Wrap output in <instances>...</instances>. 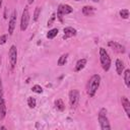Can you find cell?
Here are the masks:
<instances>
[{"mask_svg": "<svg viewBox=\"0 0 130 130\" xmlns=\"http://www.w3.org/2000/svg\"><path fill=\"white\" fill-rule=\"evenodd\" d=\"M27 106L30 108V109H34L36 106H37V101L35 98L32 96H28L27 98Z\"/></svg>", "mask_w": 130, "mask_h": 130, "instance_id": "cell-20", "label": "cell"}, {"mask_svg": "<svg viewBox=\"0 0 130 130\" xmlns=\"http://www.w3.org/2000/svg\"><path fill=\"white\" fill-rule=\"evenodd\" d=\"M79 103V91L76 89H71L69 91V104L71 108H76Z\"/></svg>", "mask_w": 130, "mask_h": 130, "instance_id": "cell-6", "label": "cell"}, {"mask_svg": "<svg viewBox=\"0 0 130 130\" xmlns=\"http://www.w3.org/2000/svg\"><path fill=\"white\" fill-rule=\"evenodd\" d=\"M29 10L28 7H24L23 11H22V15H21V19H20V30L24 31L26 30L28 23H29Z\"/></svg>", "mask_w": 130, "mask_h": 130, "instance_id": "cell-5", "label": "cell"}, {"mask_svg": "<svg viewBox=\"0 0 130 130\" xmlns=\"http://www.w3.org/2000/svg\"><path fill=\"white\" fill-rule=\"evenodd\" d=\"M58 28H52V29H50L49 31H48V34H47V38L48 39H50V40H52V39H54L57 35H58Z\"/></svg>", "mask_w": 130, "mask_h": 130, "instance_id": "cell-19", "label": "cell"}, {"mask_svg": "<svg viewBox=\"0 0 130 130\" xmlns=\"http://www.w3.org/2000/svg\"><path fill=\"white\" fill-rule=\"evenodd\" d=\"M76 1H79V0H76Z\"/></svg>", "mask_w": 130, "mask_h": 130, "instance_id": "cell-30", "label": "cell"}, {"mask_svg": "<svg viewBox=\"0 0 130 130\" xmlns=\"http://www.w3.org/2000/svg\"><path fill=\"white\" fill-rule=\"evenodd\" d=\"M100 83H101V76L99 74H93L87 83V87H86V91L87 94L89 96H93L96 92V90L100 87Z\"/></svg>", "mask_w": 130, "mask_h": 130, "instance_id": "cell-1", "label": "cell"}, {"mask_svg": "<svg viewBox=\"0 0 130 130\" xmlns=\"http://www.w3.org/2000/svg\"><path fill=\"white\" fill-rule=\"evenodd\" d=\"M6 116V105L3 98H0V120H3Z\"/></svg>", "mask_w": 130, "mask_h": 130, "instance_id": "cell-12", "label": "cell"}, {"mask_svg": "<svg viewBox=\"0 0 130 130\" xmlns=\"http://www.w3.org/2000/svg\"><path fill=\"white\" fill-rule=\"evenodd\" d=\"M35 0H27V2H28V4H31L32 2H34Z\"/></svg>", "mask_w": 130, "mask_h": 130, "instance_id": "cell-27", "label": "cell"}, {"mask_svg": "<svg viewBox=\"0 0 130 130\" xmlns=\"http://www.w3.org/2000/svg\"><path fill=\"white\" fill-rule=\"evenodd\" d=\"M86 59H84V58H82V59H79L77 62H76V64H75V71L76 72H78V71H81L84 67H85V65H86Z\"/></svg>", "mask_w": 130, "mask_h": 130, "instance_id": "cell-13", "label": "cell"}, {"mask_svg": "<svg viewBox=\"0 0 130 130\" xmlns=\"http://www.w3.org/2000/svg\"><path fill=\"white\" fill-rule=\"evenodd\" d=\"M119 14H120V16H121L122 18L127 19V18L129 17V10H128V9H122V10H120Z\"/></svg>", "mask_w": 130, "mask_h": 130, "instance_id": "cell-22", "label": "cell"}, {"mask_svg": "<svg viewBox=\"0 0 130 130\" xmlns=\"http://www.w3.org/2000/svg\"><path fill=\"white\" fill-rule=\"evenodd\" d=\"M6 40H7V36H6V35L0 36V45L5 44V43H6Z\"/></svg>", "mask_w": 130, "mask_h": 130, "instance_id": "cell-25", "label": "cell"}, {"mask_svg": "<svg viewBox=\"0 0 130 130\" xmlns=\"http://www.w3.org/2000/svg\"><path fill=\"white\" fill-rule=\"evenodd\" d=\"M73 11V8L68 5V4H60L58 6V9H57V17L58 19L62 22L63 21V16L66 15V14H69Z\"/></svg>", "mask_w": 130, "mask_h": 130, "instance_id": "cell-4", "label": "cell"}, {"mask_svg": "<svg viewBox=\"0 0 130 130\" xmlns=\"http://www.w3.org/2000/svg\"><path fill=\"white\" fill-rule=\"evenodd\" d=\"M2 95H3V85H2V80L0 77V98H2Z\"/></svg>", "mask_w": 130, "mask_h": 130, "instance_id": "cell-26", "label": "cell"}, {"mask_svg": "<svg viewBox=\"0 0 130 130\" xmlns=\"http://www.w3.org/2000/svg\"><path fill=\"white\" fill-rule=\"evenodd\" d=\"M100 61H101V65H102L103 69L105 71H108L111 67V58H110L108 52L106 51V49H104V48L100 49Z\"/></svg>", "mask_w": 130, "mask_h": 130, "instance_id": "cell-2", "label": "cell"}, {"mask_svg": "<svg viewBox=\"0 0 130 130\" xmlns=\"http://www.w3.org/2000/svg\"><path fill=\"white\" fill-rule=\"evenodd\" d=\"M68 56H69V54H68V53L62 54V55L59 57V59H58V65H59V66H63V65H65V63L67 62Z\"/></svg>", "mask_w": 130, "mask_h": 130, "instance_id": "cell-16", "label": "cell"}, {"mask_svg": "<svg viewBox=\"0 0 130 130\" xmlns=\"http://www.w3.org/2000/svg\"><path fill=\"white\" fill-rule=\"evenodd\" d=\"M2 1H3V0H0V8H1V6H2Z\"/></svg>", "mask_w": 130, "mask_h": 130, "instance_id": "cell-29", "label": "cell"}, {"mask_svg": "<svg viewBox=\"0 0 130 130\" xmlns=\"http://www.w3.org/2000/svg\"><path fill=\"white\" fill-rule=\"evenodd\" d=\"M41 14V7L40 6H37L36 9H35V12H34V17H32V20L34 21H37L39 19V16Z\"/></svg>", "mask_w": 130, "mask_h": 130, "instance_id": "cell-21", "label": "cell"}, {"mask_svg": "<svg viewBox=\"0 0 130 130\" xmlns=\"http://www.w3.org/2000/svg\"><path fill=\"white\" fill-rule=\"evenodd\" d=\"M55 18H56V14H55V13H53V14H52V16H51V18L48 20L47 25H48V26H51V25L53 24V21L55 20Z\"/></svg>", "mask_w": 130, "mask_h": 130, "instance_id": "cell-24", "label": "cell"}, {"mask_svg": "<svg viewBox=\"0 0 130 130\" xmlns=\"http://www.w3.org/2000/svg\"><path fill=\"white\" fill-rule=\"evenodd\" d=\"M55 108L57 110L61 111V112L65 110V105H64V103H63V101L61 99H58V100L55 101Z\"/></svg>", "mask_w": 130, "mask_h": 130, "instance_id": "cell-18", "label": "cell"}, {"mask_svg": "<svg viewBox=\"0 0 130 130\" xmlns=\"http://www.w3.org/2000/svg\"><path fill=\"white\" fill-rule=\"evenodd\" d=\"M94 11H95V9L92 6H84V7H82V13L85 16H91V15H93Z\"/></svg>", "mask_w": 130, "mask_h": 130, "instance_id": "cell-14", "label": "cell"}, {"mask_svg": "<svg viewBox=\"0 0 130 130\" xmlns=\"http://www.w3.org/2000/svg\"><path fill=\"white\" fill-rule=\"evenodd\" d=\"M8 59H9V63L11 65V67L14 68V66L16 65V61H17V49L14 45H12L9 49Z\"/></svg>", "mask_w": 130, "mask_h": 130, "instance_id": "cell-7", "label": "cell"}, {"mask_svg": "<svg viewBox=\"0 0 130 130\" xmlns=\"http://www.w3.org/2000/svg\"><path fill=\"white\" fill-rule=\"evenodd\" d=\"M108 46L115 52L117 53H120V54H124L125 53V47L122 46L121 44L117 43V42H114V41H110L108 43Z\"/></svg>", "mask_w": 130, "mask_h": 130, "instance_id": "cell-9", "label": "cell"}, {"mask_svg": "<svg viewBox=\"0 0 130 130\" xmlns=\"http://www.w3.org/2000/svg\"><path fill=\"white\" fill-rule=\"evenodd\" d=\"M31 90H32L34 92H36V93H42V92H43V88H42L41 85H39V84L34 85V86L31 87Z\"/></svg>", "mask_w": 130, "mask_h": 130, "instance_id": "cell-23", "label": "cell"}, {"mask_svg": "<svg viewBox=\"0 0 130 130\" xmlns=\"http://www.w3.org/2000/svg\"><path fill=\"white\" fill-rule=\"evenodd\" d=\"M16 19H17V11L13 10L10 18H9V23H8V34L11 36L14 32V28H15V24H16Z\"/></svg>", "mask_w": 130, "mask_h": 130, "instance_id": "cell-8", "label": "cell"}, {"mask_svg": "<svg viewBox=\"0 0 130 130\" xmlns=\"http://www.w3.org/2000/svg\"><path fill=\"white\" fill-rule=\"evenodd\" d=\"M99 122H100L101 129H103V130L111 129V125H110L109 119L107 117V109L102 108L100 110V112H99Z\"/></svg>", "mask_w": 130, "mask_h": 130, "instance_id": "cell-3", "label": "cell"}, {"mask_svg": "<svg viewBox=\"0 0 130 130\" xmlns=\"http://www.w3.org/2000/svg\"><path fill=\"white\" fill-rule=\"evenodd\" d=\"M63 31H64V35H63V39L64 40H67L69 38H72V37L76 36V32H77L76 29L73 28L72 26H66V27H64Z\"/></svg>", "mask_w": 130, "mask_h": 130, "instance_id": "cell-10", "label": "cell"}, {"mask_svg": "<svg viewBox=\"0 0 130 130\" xmlns=\"http://www.w3.org/2000/svg\"><path fill=\"white\" fill-rule=\"evenodd\" d=\"M121 103H122V107L127 115L128 118H130V102L126 96H122L121 98Z\"/></svg>", "mask_w": 130, "mask_h": 130, "instance_id": "cell-11", "label": "cell"}, {"mask_svg": "<svg viewBox=\"0 0 130 130\" xmlns=\"http://www.w3.org/2000/svg\"><path fill=\"white\" fill-rule=\"evenodd\" d=\"M116 71H117L118 75H121L123 73V71H124V63L120 59L116 60Z\"/></svg>", "mask_w": 130, "mask_h": 130, "instance_id": "cell-15", "label": "cell"}, {"mask_svg": "<svg viewBox=\"0 0 130 130\" xmlns=\"http://www.w3.org/2000/svg\"><path fill=\"white\" fill-rule=\"evenodd\" d=\"M124 73V81H125V84L127 87H130V70L129 69H126L125 71H123Z\"/></svg>", "mask_w": 130, "mask_h": 130, "instance_id": "cell-17", "label": "cell"}, {"mask_svg": "<svg viewBox=\"0 0 130 130\" xmlns=\"http://www.w3.org/2000/svg\"><path fill=\"white\" fill-rule=\"evenodd\" d=\"M92 2H100V0H91Z\"/></svg>", "mask_w": 130, "mask_h": 130, "instance_id": "cell-28", "label": "cell"}]
</instances>
